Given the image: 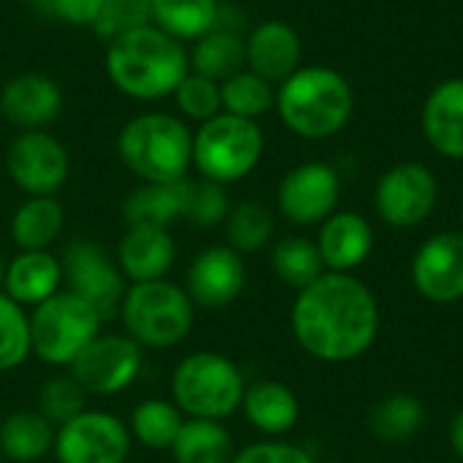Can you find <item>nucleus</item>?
<instances>
[{"label":"nucleus","instance_id":"f257e3e1","mask_svg":"<svg viewBox=\"0 0 463 463\" xmlns=\"http://www.w3.org/2000/svg\"><path fill=\"white\" fill-rule=\"evenodd\" d=\"M296 342L317 361L347 364L361 358L380 334L374 293L353 274L326 271L298 290L290 312Z\"/></svg>","mask_w":463,"mask_h":463},{"label":"nucleus","instance_id":"f03ea898","mask_svg":"<svg viewBox=\"0 0 463 463\" xmlns=\"http://www.w3.org/2000/svg\"><path fill=\"white\" fill-rule=\"evenodd\" d=\"M190 73V57L182 41L146 22L109 41L106 76L133 100H160L174 95Z\"/></svg>","mask_w":463,"mask_h":463},{"label":"nucleus","instance_id":"7ed1b4c3","mask_svg":"<svg viewBox=\"0 0 463 463\" xmlns=\"http://www.w3.org/2000/svg\"><path fill=\"white\" fill-rule=\"evenodd\" d=\"M350 81L326 65L298 68L277 90V111L288 130L301 138H331L353 117Z\"/></svg>","mask_w":463,"mask_h":463},{"label":"nucleus","instance_id":"20e7f679","mask_svg":"<svg viewBox=\"0 0 463 463\" xmlns=\"http://www.w3.org/2000/svg\"><path fill=\"white\" fill-rule=\"evenodd\" d=\"M122 165L141 182H179L193 168V130L168 111H144L117 136Z\"/></svg>","mask_w":463,"mask_h":463},{"label":"nucleus","instance_id":"39448f33","mask_svg":"<svg viewBox=\"0 0 463 463\" xmlns=\"http://www.w3.org/2000/svg\"><path fill=\"white\" fill-rule=\"evenodd\" d=\"M119 317L125 334L152 350H165L187 339L195 323V304L184 288L168 279L136 282L125 290Z\"/></svg>","mask_w":463,"mask_h":463},{"label":"nucleus","instance_id":"423d86ee","mask_svg":"<svg viewBox=\"0 0 463 463\" xmlns=\"http://www.w3.org/2000/svg\"><path fill=\"white\" fill-rule=\"evenodd\" d=\"M244 374L239 366L220 353H193L179 361L171 377L174 404L187 418L222 420L241 410L244 402Z\"/></svg>","mask_w":463,"mask_h":463},{"label":"nucleus","instance_id":"0eeeda50","mask_svg":"<svg viewBox=\"0 0 463 463\" xmlns=\"http://www.w3.org/2000/svg\"><path fill=\"white\" fill-rule=\"evenodd\" d=\"M263 157V130L255 119L220 111L193 133V165L201 179L231 184L250 176Z\"/></svg>","mask_w":463,"mask_h":463},{"label":"nucleus","instance_id":"6e6552de","mask_svg":"<svg viewBox=\"0 0 463 463\" xmlns=\"http://www.w3.org/2000/svg\"><path fill=\"white\" fill-rule=\"evenodd\" d=\"M103 317L76 293L60 290L30 315V345L49 366H71L79 353L100 334Z\"/></svg>","mask_w":463,"mask_h":463},{"label":"nucleus","instance_id":"1a4fd4ad","mask_svg":"<svg viewBox=\"0 0 463 463\" xmlns=\"http://www.w3.org/2000/svg\"><path fill=\"white\" fill-rule=\"evenodd\" d=\"M144 366V347L128 334H98L68 366L87 396H117L128 391Z\"/></svg>","mask_w":463,"mask_h":463},{"label":"nucleus","instance_id":"9d476101","mask_svg":"<svg viewBox=\"0 0 463 463\" xmlns=\"http://www.w3.org/2000/svg\"><path fill=\"white\" fill-rule=\"evenodd\" d=\"M60 263L68 290L84 298L103 317V323L119 317L128 279L122 277L117 260H111L98 241L90 239L71 241Z\"/></svg>","mask_w":463,"mask_h":463},{"label":"nucleus","instance_id":"9b49d317","mask_svg":"<svg viewBox=\"0 0 463 463\" xmlns=\"http://www.w3.org/2000/svg\"><path fill=\"white\" fill-rule=\"evenodd\" d=\"M130 429L111 412L84 410L54 434L57 463H125L130 456Z\"/></svg>","mask_w":463,"mask_h":463},{"label":"nucleus","instance_id":"f8f14e48","mask_svg":"<svg viewBox=\"0 0 463 463\" xmlns=\"http://www.w3.org/2000/svg\"><path fill=\"white\" fill-rule=\"evenodd\" d=\"M11 182L27 195H54L71 174L65 144L49 130H19L5 152Z\"/></svg>","mask_w":463,"mask_h":463},{"label":"nucleus","instance_id":"ddd939ff","mask_svg":"<svg viewBox=\"0 0 463 463\" xmlns=\"http://www.w3.org/2000/svg\"><path fill=\"white\" fill-rule=\"evenodd\" d=\"M437 179L420 163H399L393 165L377 184L374 206L380 217L393 228H415L437 206Z\"/></svg>","mask_w":463,"mask_h":463},{"label":"nucleus","instance_id":"4468645a","mask_svg":"<svg viewBox=\"0 0 463 463\" xmlns=\"http://www.w3.org/2000/svg\"><path fill=\"white\" fill-rule=\"evenodd\" d=\"M339 201V174L326 163H304L285 174L277 190L279 212L296 225L326 222Z\"/></svg>","mask_w":463,"mask_h":463},{"label":"nucleus","instance_id":"2eb2a0df","mask_svg":"<svg viewBox=\"0 0 463 463\" xmlns=\"http://www.w3.org/2000/svg\"><path fill=\"white\" fill-rule=\"evenodd\" d=\"M412 285L434 304L463 298V233L448 231L423 241L412 258Z\"/></svg>","mask_w":463,"mask_h":463},{"label":"nucleus","instance_id":"dca6fc26","mask_svg":"<svg viewBox=\"0 0 463 463\" xmlns=\"http://www.w3.org/2000/svg\"><path fill=\"white\" fill-rule=\"evenodd\" d=\"M247 285L244 258L228 244H214L198 252L187 269V296L201 309H222L233 304Z\"/></svg>","mask_w":463,"mask_h":463},{"label":"nucleus","instance_id":"f3484780","mask_svg":"<svg viewBox=\"0 0 463 463\" xmlns=\"http://www.w3.org/2000/svg\"><path fill=\"white\" fill-rule=\"evenodd\" d=\"M65 106L62 87L46 73H16L0 90V114L16 130H43Z\"/></svg>","mask_w":463,"mask_h":463},{"label":"nucleus","instance_id":"a211bd4d","mask_svg":"<svg viewBox=\"0 0 463 463\" xmlns=\"http://www.w3.org/2000/svg\"><path fill=\"white\" fill-rule=\"evenodd\" d=\"M247 68L271 84H282L301 68V38L298 33L282 22L269 19L260 22L247 38Z\"/></svg>","mask_w":463,"mask_h":463},{"label":"nucleus","instance_id":"6ab92c4d","mask_svg":"<svg viewBox=\"0 0 463 463\" xmlns=\"http://www.w3.org/2000/svg\"><path fill=\"white\" fill-rule=\"evenodd\" d=\"M176 258V244L165 228H128L117 247V266L128 282L165 279Z\"/></svg>","mask_w":463,"mask_h":463},{"label":"nucleus","instance_id":"aec40b11","mask_svg":"<svg viewBox=\"0 0 463 463\" xmlns=\"http://www.w3.org/2000/svg\"><path fill=\"white\" fill-rule=\"evenodd\" d=\"M193 179L179 182H141L122 201V220L128 228H171L184 220Z\"/></svg>","mask_w":463,"mask_h":463},{"label":"nucleus","instance_id":"412c9836","mask_svg":"<svg viewBox=\"0 0 463 463\" xmlns=\"http://www.w3.org/2000/svg\"><path fill=\"white\" fill-rule=\"evenodd\" d=\"M374 247V233L372 225L355 214V212H336L331 214L317 236V250L326 263V269L350 274L358 269Z\"/></svg>","mask_w":463,"mask_h":463},{"label":"nucleus","instance_id":"4be33fe9","mask_svg":"<svg viewBox=\"0 0 463 463\" xmlns=\"http://www.w3.org/2000/svg\"><path fill=\"white\" fill-rule=\"evenodd\" d=\"M62 263L49 250L19 252L3 274V293L19 307H38L62 288Z\"/></svg>","mask_w":463,"mask_h":463},{"label":"nucleus","instance_id":"5701e85b","mask_svg":"<svg viewBox=\"0 0 463 463\" xmlns=\"http://www.w3.org/2000/svg\"><path fill=\"white\" fill-rule=\"evenodd\" d=\"M423 133L439 155L463 160V79H448L431 90L423 106Z\"/></svg>","mask_w":463,"mask_h":463},{"label":"nucleus","instance_id":"b1692460","mask_svg":"<svg viewBox=\"0 0 463 463\" xmlns=\"http://www.w3.org/2000/svg\"><path fill=\"white\" fill-rule=\"evenodd\" d=\"M241 410H244L250 426H255L258 431H263L269 437L288 434L298 423V412H301L296 393L288 385L274 383V380H263V383H255L252 388H247Z\"/></svg>","mask_w":463,"mask_h":463},{"label":"nucleus","instance_id":"393cba45","mask_svg":"<svg viewBox=\"0 0 463 463\" xmlns=\"http://www.w3.org/2000/svg\"><path fill=\"white\" fill-rule=\"evenodd\" d=\"M57 429L38 410L11 412L0 423V456L14 463H38L54 450Z\"/></svg>","mask_w":463,"mask_h":463},{"label":"nucleus","instance_id":"a878e982","mask_svg":"<svg viewBox=\"0 0 463 463\" xmlns=\"http://www.w3.org/2000/svg\"><path fill=\"white\" fill-rule=\"evenodd\" d=\"M65 228V209L54 195H27L11 217V241L19 252L49 250Z\"/></svg>","mask_w":463,"mask_h":463},{"label":"nucleus","instance_id":"bb28decb","mask_svg":"<svg viewBox=\"0 0 463 463\" xmlns=\"http://www.w3.org/2000/svg\"><path fill=\"white\" fill-rule=\"evenodd\" d=\"M187 57H190V71L193 73H201V76L222 84L225 79L244 71L247 46H244V38L236 30L217 24L206 35L193 41V49L187 52Z\"/></svg>","mask_w":463,"mask_h":463},{"label":"nucleus","instance_id":"cd10ccee","mask_svg":"<svg viewBox=\"0 0 463 463\" xmlns=\"http://www.w3.org/2000/svg\"><path fill=\"white\" fill-rule=\"evenodd\" d=\"M152 24L176 41H198L220 24V0H149Z\"/></svg>","mask_w":463,"mask_h":463},{"label":"nucleus","instance_id":"c85d7f7f","mask_svg":"<svg viewBox=\"0 0 463 463\" xmlns=\"http://www.w3.org/2000/svg\"><path fill=\"white\" fill-rule=\"evenodd\" d=\"M176 463H231L233 439L220 420L190 418L182 423V431L171 448Z\"/></svg>","mask_w":463,"mask_h":463},{"label":"nucleus","instance_id":"c756f323","mask_svg":"<svg viewBox=\"0 0 463 463\" xmlns=\"http://www.w3.org/2000/svg\"><path fill=\"white\" fill-rule=\"evenodd\" d=\"M182 423H184V415L174 402L146 399L136 404L128 429H130V437L146 450H171L182 431Z\"/></svg>","mask_w":463,"mask_h":463},{"label":"nucleus","instance_id":"7c9ffc66","mask_svg":"<svg viewBox=\"0 0 463 463\" xmlns=\"http://www.w3.org/2000/svg\"><path fill=\"white\" fill-rule=\"evenodd\" d=\"M426 423V410L412 393H391L377 402L369 412V429L383 442H404L420 431Z\"/></svg>","mask_w":463,"mask_h":463},{"label":"nucleus","instance_id":"2f4dec72","mask_svg":"<svg viewBox=\"0 0 463 463\" xmlns=\"http://www.w3.org/2000/svg\"><path fill=\"white\" fill-rule=\"evenodd\" d=\"M271 269L285 285L296 290H304L326 274V263L320 258L317 244L304 236H288L277 241L271 250Z\"/></svg>","mask_w":463,"mask_h":463},{"label":"nucleus","instance_id":"473e14b6","mask_svg":"<svg viewBox=\"0 0 463 463\" xmlns=\"http://www.w3.org/2000/svg\"><path fill=\"white\" fill-rule=\"evenodd\" d=\"M220 92H222V111L244 119H258L266 111H271V106L277 103L274 84L260 79L250 68L225 79L220 84Z\"/></svg>","mask_w":463,"mask_h":463},{"label":"nucleus","instance_id":"72a5a7b5","mask_svg":"<svg viewBox=\"0 0 463 463\" xmlns=\"http://www.w3.org/2000/svg\"><path fill=\"white\" fill-rule=\"evenodd\" d=\"M225 236H228V247L236 250L239 255L258 252L274 236V217L263 203L241 201L239 206H231L228 212Z\"/></svg>","mask_w":463,"mask_h":463},{"label":"nucleus","instance_id":"f704fd0d","mask_svg":"<svg viewBox=\"0 0 463 463\" xmlns=\"http://www.w3.org/2000/svg\"><path fill=\"white\" fill-rule=\"evenodd\" d=\"M30 355V317L0 290V372L19 369Z\"/></svg>","mask_w":463,"mask_h":463},{"label":"nucleus","instance_id":"c9c22d12","mask_svg":"<svg viewBox=\"0 0 463 463\" xmlns=\"http://www.w3.org/2000/svg\"><path fill=\"white\" fill-rule=\"evenodd\" d=\"M87 410V393L84 388L68 374H54L49 377L41 391H38V412L54 426L60 429L62 423L73 420L76 415H81Z\"/></svg>","mask_w":463,"mask_h":463},{"label":"nucleus","instance_id":"e433bc0d","mask_svg":"<svg viewBox=\"0 0 463 463\" xmlns=\"http://www.w3.org/2000/svg\"><path fill=\"white\" fill-rule=\"evenodd\" d=\"M171 98L176 100V109L182 111V117H187L198 125L222 111L220 81H212V79L193 73V71L179 81V87L174 90Z\"/></svg>","mask_w":463,"mask_h":463},{"label":"nucleus","instance_id":"4c0bfd02","mask_svg":"<svg viewBox=\"0 0 463 463\" xmlns=\"http://www.w3.org/2000/svg\"><path fill=\"white\" fill-rule=\"evenodd\" d=\"M228 212H231V198L225 193V184L209 179H198L190 184L184 222L195 228H214L228 220Z\"/></svg>","mask_w":463,"mask_h":463},{"label":"nucleus","instance_id":"58836bf2","mask_svg":"<svg viewBox=\"0 0 463 463\" xmlns=\"http://www.w3.org/2000/svg\"><path fill=\"white\" fill-rule=\"evenodd\" d=\"M146 22H152L149 0H103L100 16L92 30L111 41L114 35L133 30L138 24H146Z\"/></svg>","mask_w":463,"mask_h":463},{"label":"nucleus","instance_id":"ea45409f","mask_svg":"<svg viewBox=\"0 0 463 463\" xmlns=\"http://www.w3.org/2000/svg\"><path fill=\"white\" fill-rule=\"evenodd\" d=\"M38 14L71 27H95L103 0H30Z\"/></svg>","mask_w":463,"mask_h":463},{"label":"nucleus","instance_id":"a19ab883","mask_svg":"<svg viewBox=\"0 0 463 463\" xmlns=\"http://www.w3.org/2000/svg\"><path fill=\"white\" fill-rule=\"evenodd\" d=\"M231 463H315L312 456L288 442H258L233 456Z\"/></svg>","mask_w":463,"mask_h":463},{"label":"nucleus","instance_id":"79ce46f5","mask_svg":"<svg viewBox=\"0 0 463 463\" xmlns=\"http://www.w3.org/2000/svg\"><path fill=\"white\" fill-rule=\"evenodd\" d=\"M450 445H453L456 456L463 461V410L453 418V426H450Z\"/></svg>","mask_w":463,"mask_h":463},{"label":"nucleus","instance_id":"37998d69","mask_svg":"<svg viewBox=\"0 0 463 463\" xmlns=\"http://www.w3.org/2000/svg\"><path fill=\"white\" fill-rule=\"evenodd\" d=\"M3 274H5V266H3V260H0V288H3Z\"/></svg>","mask_w":463,"mask_h":463},{"label":"nucleus","instance_id":"c03bdc74","mask_svg":"<svg viewBox=\"0 0 463 463\" xmlns=\"http://www.w3.org/2000/svg\"><path fill=\"white\" fill-rule=\"evenodd\" d=\"M0 458H3V456H0Z\"/></svg>","mask_w":463,"mask_h":463}]
</instances>
